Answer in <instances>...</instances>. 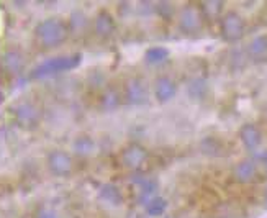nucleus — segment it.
Returning a JSON list of instances; mask_svg holds the SVG:
<instances>
[{
	"label": "nucleus",
	"mask_w": 267,
	"mask_h": 218,
	"mask_svg": "<svg viewBox=\"0 0 267 218\" xmlns=\"http://www.w3.org/2000/svg\"><path fill=\"white\" fill-rule=\"evenodd\" d=\"M74 146L79 154H87V153H90L92 148H94V143H92V140L87 138V136H80V138L76 140Z\"/></svg>",
	"instance_id": "nucleus-19"
},
{
	"label": "nucleus",
	"mask_w": 267,
	"mask_h": 218,
	"mask_svg": "<svg viewBox=\"0 0 267 218\" xmlns=\"http://www.w3.org/2000/svg\"><path fill=\"white\" fill-rule=\"evenodd\" d=\"M166 207H167V202L161 199V197H156V199H153L150 202V205H148V212H150V215L157 217L166 212Z\"/></svg>",
	"instance_id": "nucleus-18"
},
{
	"label": "nucleus",
	"mask_w": 267,
	"mask_h": 218,
	"mask_svg": "<svg viewBox=\"0 0 267 218\" xmlns=\"http://www.w3.org/2000/svg\"><path fill=\"white\" fill-rule=\"evenodd\" d=\"M179 23H181V28L184 32H197V30L202 27V15H200L198 8L193 7V5H187V7L182 8L181 17H179Z\"/></svg>",
	"instance_id": "nucleus-4"
},
{
	"label": "nucleus",
	"mask_w": 267,
	"mask_h": 218,
	"mask_svg": "<svg viewBox=\"0 0 267 218\" xmlns=\"http://www.w3.org/2000/svg\"><path fill=\"white\" fill-rule=\"evenodd\" d=\"M222 33L227 41H238L244 35V22L238 13L229 12L222 20Z\"/></svg>",
	"instance_id": "nucleus-3"
},
{
	"label": "nucleus",
	"mask_w": 267,
	"mask_h": 218,
	"mask_svg": "<svg viewBox=\"0 0 267 218\" xmlns=\"http://www.w3.org/2000/svg\"><path fill=\"white\" fill-rule=\"evenodd\" d=\"M146 149L143 148L140 145H133L130 148L125 149V153H123V164L126 167H130V169H138L143 163L146 161Z\"/></svg>",
	"instance_id": "nucleus-6"
},
{
	"label": "nucleus",
	"mask_w": 267,
	"mask_h": 218,
	"mask_svg": "<svg viewBox=\"0 0 267 218\" xmlns=\"http://www.w3.org/2000/svg\"><path fill=\"white\" fill-rule=\"evenodd\" d=\"M80 64V54H71V56H59V58L48 59L41 63L38 68L33 69L32 77L33 79H43L48 75L64 73V71H71Z\"/></svg>",
	"instance_id": "nucleus-2"
},
{
	"label": "nucleus",
	"mask_w": 267,
	"mask_h": 218,
	"mask_svg": "<svg viewBox=\"0 0 267 218\" xmlns=\"http://www.w3.org/2000/svg\"><path fill=\"white\" fill-rule=\"evenodd\" d=\"M154 92H156V99L159 100V102H169V100L176 95L177 87L169 77H159L156 80Z\"/></svg>",
	"instance_id": "nucleus-8"
},
{
	"label": "nucleus",
	"mask_w": 267,
	"mask_h": 218,
	"mask_svg": "<svg viewBox=\"0 0 267 218\" xmlns=\"http://www.w3.org/2000/svg\"><path fill=\"white\" fill-rule=\"evenodd\" d=\"M239 136L248 149H256L261 145V131L254 125H244L239 131Z\"/></svg>",
	"instance_id": "nucleus-11"
},
{
	"label": "nucleus",
	"mask_w": 267,
	"mask_h": 218,
	"mask_svg": "<svg viewBox=\"0 0 267 218\" xmlns=\"http://www.w3.org/2000/svg\"><path fill=\"white\" fill-rule=\"evenodd\" d=\"M95 33L102 38L110 36L112 33L115 32V22L112 18V15H109L107 12H102L95 17V23H94Z\"/></svg>",
	"instance_id": "nucleus-9"
},
{
	"label": "nucleus",
	"mask_w": 267,
	"mask_h": 218,
	"mask_svg": "<svg viewBox=\"0 0 267 218\" xmlns=\"http://www.w3.org/2000/svg\"><path fill=\"white\" fill-rule=\"evenodd\" d=\"M100 197L105 202H109V204H120V200H121L120 192H118V189L115 185H104L102 187Z\"/></svg>",
	"instance_id": "nucleus-17"
},
{
	"label": "nucleus",
	"mask_w": 267,
	"mask_h": 218,
	"mask_svg": "<svg viewBox=\"0 0 267 218\" xmlns=\"http://www.w3.org/2000/svg\"><path fill=\"white\" fill-rule=\"evenodd\" d=\"M49 169L58 176H68L73 171V158L64 151H53L48 158Z\"/></svg>",
	"instance_id": "nucleus-5"
},
{
	"label": "nucleus",
	"mask_w": 267,
	"mask_h": 218,
	"mask_svg": "<svg viewBox=\"0 0 267 218\" xmlns=\"http://www.w3.org/2000/svg\"><path fill=\"white\" fill-rule=\"evenodd\" d=\"M3 68L7 69L8 73H18V71L23 68L22 54L17 51H8L3 56Z\"/></svg>",
	"instance_id": "nucleus-13"
},
{
	"label": "nucleus",
	"mask_w": 267,
	"mask_h": 218,
	"mask_svg": "<svg viewBox=\"0 0 267 218\" xmlns=\"http://www.w3.org/2000/svg\"><path fill=\"white\" fill-rule=\"evenodd\" d=\"M71 25H73V30H76V32H82L87 25V18L80 12H77L73 15V18H71Z\"/></svg>",
	"instance_id": "nucleus-21"
},
{
	"label": "nucleus",
	"mask_w": 267,
	"mask_h": 218,
	"mask_svg": "<svg viewBox=\"0 0 267 218\" xmlns=\"http://www.w3.org/2000/svg\"><path fill=\"white\" fill-rule=\"evenodd\" d=\"M261 158H263V159L266 161V163H267V151H266V153H264L263 156H261Z\"/></svg>",
	"instance_id": "nucleus-23"
},
{
	"label": "nucleus",
	"mask_w": 267,
	"mask_h": 218,
	"mask_svg": "<svg viewBox=\"0 0 267 218\" xmlns=\"http://www.w3.org/2000/svg\"><path fill=\"white\" fill-rule=\"evenodd\" d=\"M102 107L105 110H115L118 109V105H120V95L115 89H109L107 92H104L102 95Z\"/></svg>",
	"instance_id": "nucleus-16"
},
{
	"label": "nucleus",
	"mask_w": 267,
	"mask_h": 218,
	"mask_svg": "<svg viewBox=\"0 0 267 218\" xmlns=\"http://www.w3.org/2000/svg\"><path fill=\"white\" fill-rule=\"evenodd\" d=\"M167 58H169V51H167L166 48L154 46V48H150L146 51V61L150 64H161Z\"/></svg>",
	"instance_id": "nucleus-15"
},
{
	"label": "nucleus",
	"mask_w": 267,
	"mask_h": 218,
	"mask_svg": "<svg viewBox=\"0 0 267 218\" xmlns=\"http://www.w3.org/2000/svg\"><path fill=\"white\" fill-rule=\"evenodd\" d=\"M37 218H58V215H56L53 210H41L37 215Z\"/></svg>",
	"instance_id": "nucleus-22"
},
{
	"label": "nucleus",
	"mask_w": 267,
	"mask_h": 218,
	"mask_svg": "<svg viewBox=\"0 0 267 218\" xmlns=\"http://www.w3.org/2000/svg\"><path fill=\"white\" fill-rule=\"evenodd\" d=\"M39 118V110L33 104H22L17 109V120L22 125H35Z\"/></svg>",
	"instance_id": "nucleus-10"
},
{
	"label": "nucleus",
	"mask_w": 267,
	"mask_h": 218,
	"mask_svg": "<svg viewBox=\"0 0 267 218\" xmlns=\"http://www.w3.org/2000/svg\"><path fill=\"white\" fill-rule=\"evenodd\" d=\"M256 176V164L253 163V161L246 159V161H241L239 164H236L234 167V177L238 182H243V184H246V182H251L254 179Z\"/></svg>",
	"instance_id": "nucleus-12"
},
{
	"label": "nucleus",
	"mask_w": 267,
	"mask_h": 218,
	"mask_svg": "<svg viewBox=\"0 0 267 218\" xmlns=\"http://www.w3.org/2000/svg\"><path fill=\"white\" fill-rule=\"evenodd\" d=\"M37 36L44 46H58L68 38V27L59 18H48L37 27Z\"/></svg>",
	"instance_id": "nucleus-1"
},
{
	"label": "nucleus",
	"mask_w": 267,
	"mask_h": 218,
	"mask_svg": "<svg viewBox=\"0 0 267 218\" xmlns=\"http://www.w3.org/2000/svg\"><path fill=\"white\" fill-rule=\"evenodd\" d=\"M223 8V2H218V0H213V2H203V12L208 17H217V15L222 12Z\"/></svg>",
	"instance_id": "nucleus-20"
},
{
	"label": "nucleus",
	"mask_w": 267,
	"mask_h": 218,
	"mask_svg": "<svg viewBox=\"0 0 267 218\" xmlns=\"http://www.w3.org/2000/svg\"><path fill=\"white\" fill-rule=\"evenodd\" d=\"M125 92H126L128 102L133 104V105L143 104L146 100V89H145V85H143V82L140 79L128 80L126 87H125Z\"/></svg>",
	"instance_id": "nucleus-7"
},
{
	"label": "nucleus",
	"mask_w": 267,
	"mask_h": 218,
	"mask_svg": "<svg viewBox=\"0 0 267 218\" xmlns=\"http://www.w3.org/2000/svg\"><path fill=\"white\" fill-rule=\"evenodd\" d=\"M248 53L249 56H253V58H263L264 54H267V36L261 35V36L254 38L253 41L249 43Z\"/></svg>",
	"instance_id": "nucleus-14"
}]
</instances>
